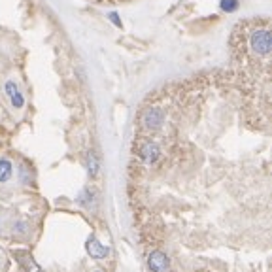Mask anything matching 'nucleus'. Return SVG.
<instances>
[{
    "label": "nucleus",
    "instance_id": "6e6552de",
    "mask_svg": "<svg viewBox=\"0 0 272 272\" xmlns=\"http://www.w3.org/2000/svg\"><path fill=\"white\" fill-rule=\"evenodd\" d=\"M11 176V163L6 159H0V181H8Z\"/></svg>",
    "mask_w": 272,
    "mask_h": 272
},
{
    "label": "nucleus",
    "instance_id": "0eeeda50",
    "mask_svg": "<svg viewBox=\"0 0 272 272\" xmlns=\"http://www.w3.org/2000/svg\"><path fill=\"white\" fill-rule=\"evenodd\" d=\"M6 93L10 94L11 104L15 106V108H21V106L25 104V100H23L21 93L17 91V85L13 84V82H8V84H6Z\"/></svg>",
    "mask_w": 272,
    "mask_h": 272
},
{
    "label": "nucleus",
    "instance_id": "1a4fd4ad",
    "mask_svg": "<svg viewBox=\"0 0 272 272\" xmlns=\"http://www.w3.org/2000/svg\"><path fill=\"white\" fill-rule=\"evenodd\" d=\"M87 170H89L91 176H96V172H98V163H96L94 155H89V157H87Z\"/></svg>",
    "mask_w": 272,
    "mask_h": 272
},
{
    "label": "nucleus",
    "instance_id": "39448f33",
    "mask_svg": "<svg viewBox=\"0 0 272 272\" xmlns=\"http://www.w3.org/2000/svg\"><path fill=\"white\" fill-rule=\"evenodd\" d=\"M13 257H15V261L19 263L27 272H42V269L38 267V263L32 259L31 253H27V251H15Z\"/></svg>",
    "mask_w": 272,
    "mask_h": 272
},
{
    "label": "nucleus",
    "instance_id": "f03ea898",
    "mask_svg": "<svg viewBox=\"0 0 272 272\" xmlns=\"http://www.w3.org/2000/svg\"><path fill=\"white\" fill-rule=\"evenodd\" d=\"M163 119H165V115H163V112L159 108H149L142 115V123L149 131H157L159 127L163 125Z\"/></svg>",
    "mask_w": 272,
    "mask_h": 272
},
{
    "label": "nucleus",
    "instance_id": "f257e3e1",
    "mask_svg": "<svg viewBox=\"0 0 272 272\" xmlns=\"http://www.w3.org/2000/svg\"><path fill=\"white\" fill-rule=\"evenodd\" d=\"M250 45L257 55H263V57L269 55V53H271V45H272L269 29H259V31L253 32L250 38Z\"/></svg>",
    "mask_w": 272,
    "mask_h": 272
},
{
    "label": "nucleus",
    "instance_id": "20e7f679",
    "mask_svg": "<svg viewBox=\"0 0 272 272\" xmlns=\"http://www.w3.org/2000/svg\"><path fill=\"white\" fill-rule=\"evenodd\" d=\"M85 250H87V253H89L93 259H106V257L110 255V248H108V246H102L94 236H91L89 240L85 242Z\"/></svg>",
    "mask_w": 272,
    "mask_h": 272
},
{
    "label": "nucleus",
    "instance_id": "9b49d317",
    "mask_svg": "<svg viewBox=\"0 0 272 272\" xmlns=\"http://www.w3.org/2000/svg\"><path fill=\"white\" fill-rule=\"evenodd\" d=\"M110 19H112V21H114L115 25H117V27H121V21L117 19V15H115V13H110Z\"/></svg>",
    "mask_w": 272,
    "mask_h": 272
},
{
    "label": "nucleus",
    "instance_id": "9d476101",
    "mask_svg": "<svg viewBox=\"0 0 272 272\" xmlns=\"http://www.w3.org/2000/svg\"><path fill=\"white\" fill-rule=\"evenodd\" d=\"M238 8V0H221V10L234 11Z\"/></svg>",
    "mask_w": 272,
    "mask_h": 272
},
{
    "label": "nucleus",
    "instance_id": "423d86ee",
    "mask_svg": "<svg viewBox=\"0 0 272 272\" xmlns=\"http://www.w3.org/2000/svg\"><path fill=\"white\" fill-rule=\"evenodd\" d=\"M138 155L144 163H155L159 159V147L151 142H144L138 149Z\"/></svg>",
    "mask_w": 272,
    "mask_h": 272
},
{
    "label": "nucleus",
    "instance_id": "7ed1b4c3",
    "mask_svg": "<svg viewBox=\"0 0 272 272\" xmlns=\"http://www.w3.org/2000/svg\"><path fill=\"white\" fill-rule=\"evenodd\" d=\"M147 265H149V269L153 272H167L170 261H168L167 253H163V251H151L149 257H147Z\"/></svg>",
    "mask_w": 272,
    "mask_h": 272
}]
</instances>
